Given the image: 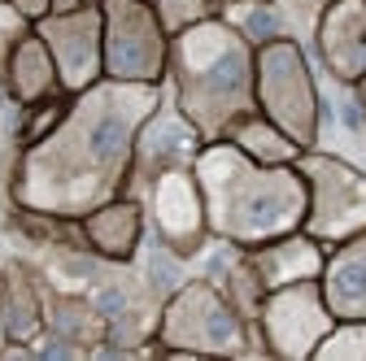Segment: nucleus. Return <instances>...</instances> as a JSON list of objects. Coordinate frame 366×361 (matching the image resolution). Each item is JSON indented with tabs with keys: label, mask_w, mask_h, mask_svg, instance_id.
Instances as JSON below:
<instances>
[{
	"label": "nucleus",
	"mask_w": 366,
	"mask_h": 361,
	"mask_svg": "<svg viewBox=\"0 0 366 361\" xmlns=\"http://www.w3.org/2000/svg\"><path fill=\"white\" fill-rule=\"evenodd\" d=\"M222 140H232L240 153H249L253 161H262V166H297V157L305 153L288 131H280L262 109H253V113H244V118H236L232 126H227V135Z\"/></svg>",
	"instance_id": "6ab92c4d"
},
{
	"label": "nucleus",
	"mask_w": 366,
	"mask_h": 361,
	"mask_svg": "<svg viewBox=\"0 0 366 361\" xmlns=\"http://www.w3.org/2000/svg\"><path fill=\"white\" fill-rule=\"evenodd\" d=\"M336 322V313L327 309V296L318 288V279L310 283H288V288H270L257 305L253 331L262 340V348L280 361H314V348Z\"/></svg>",
	"instance_id": "6e6552de"
},
{
	"label": "nucleus",
	"mask_w": 366,
	"mask_h": 361,
	"mask_svg": "<svg viewBox=\"0 0 366 361\" xmlns=\"http://www.w3.org/2000/svg\"><path fill=\"white\" fill-rule=\"evenodd\" d=\"M14 5H18L31 22H39V18H49V14H53V0H14Z\"/></svg>",
	"instance_id": "b1692460"
},
{
	"label": "nucleus",
	"mask_w": 366,
	"mask_h": 361,
	"mask_svg": "<svg viewBox=\"0 0 366 361\" xmlns=\"http://www.w3.org/2000/svg\"><path fill=\"white\" fill-rule=\"evenodd\" d=\"M153 344L170 357H240L253 344V322L214 279H183L157 309Z\"/></svg>",
	"instance_id": "20e7f679"
},
{
	"label": "nucleus",
	"mask_w": 366,
	"mask_h": 361,
	"mask_svg": "<svg viewBox=\"0 0 366 361\" xmlns=\"http://www.w3.org/2000/svg\"><path fill=\"white\" fill-rule=\"evenodd\" d=\"M192 174L218 244L253 248L305 222V178L297 166H262L232 140H205Z\"/></svg>",
	"instance_id": "f03ea898"
},
{
	"label": "nucleus",
	"mask_w": 366,
	"mask_h": 361,
	"mask_svg": "<svg viewBox=\"0 0 366 361\" xmlns=\"http://www.w3.org/2000/svg\"><path fill=\"white\" fill-rule=\"evenodd\" d=\"M105 14V78L166 83L170 31L149 0H101Z\"/></svg>",
	"instance_id": "0eeeda50"
},
{
	"label": "nucleus",
	"mask_w": 366,
	"mask_h": 361,
	"mask_svg": "<svg viewBox=\"0 0 366 361\" xmlns=\"http://www.w3.org/2000/svg\"><path fill=\"white\" fill-rule=\"evenodd\" d=\"M353 87H357V101H362V118H366V74H362Z\"/></svg>",
	"instance_id": "a878e982"
},
{
	"label": "nucleus",
	"mask_w": 366,
	"mask_h": 361,
	"mask_svg": "<svg viewBox=\"0 0 366 361\" xmlns=\"http://www.w3.org/2000/svg\"><path fill=\"white\" fill-rule=\"evenodd\" d=\"M318 288H323L327 309L336 318H362L366 322V231L327 248Z\"/></svg>",
	"instance_id": "2eb2a0df"
},
{
	"label": "nucleus",
	"mask_w": 366,
	"mask_h": 361,
	"mask_svg": "<svg viewBox=\"0 0 366 361\" xmlns=\"http://www.w3.org/2000/svg\"><path fill=\"white\" fill-rule=\"evenodd\" d=\"M66 101H70V96H53V101L26 105V109H22V126H18V148H26V144L44 140V135L57 126V118L66 113Z\"/></svg>",
	"instance_id": "4be33fe9"
},
{
	"label": "nucleus",
	"mask_w": 366,
	"mask_h": 361,
	"mask_svg": "<svg viewBox=\"0 0 366 361\" xmlns=\"http://www.w3.org/2000/svg\"><path fill=\"white\" fill-rule=\"evenodd\" d=\"M297 170L305 178V222L301 227L318 244H340L366 231V174L336 157V153H318L305 148L297 157Z\"/></svg>",
	"instance_id": "423d86ee"
},
{
	"label": "nucleus",
	"mask_w": 366,
	"mask_h": 361,
	"mask_svg": "<svg viewBox=\"0 0 366 361\" xmlns=\"http://www.w3.org/2000/svg\"><path fill=\"white\" fill-rule=\"evenodd\" d=\"M205 144V135L183 118V109L174 105V96L162 92L157 109L144 118L140 135H135V157H131V183L127 192L140 196L149 178H157L162 170H174V166H192L197 153Z\"/></svg>",
	"instance_id": "9b49d317"
},
{
	"label": "nucleus",
	"mask_w": 366,
	"mask_h": 361,
	"mask_svg": "<svg viewBox=\"0 0 366 361\" xmlns=\"http://www.w3.org/2000/svg\"><path fill=\"white\" fill-rule=\"evenodd\" d=\"M0 327L5 344H35L44 335V292L22 265L0 270Z\"/></svg>",
	"instance_id": "f3484780"
},
{
	"label": "nucleus",
	"mask_w": 366,
	"mask_h": 361,
	"mask_svg": "<svg viewBox=\"0 0 366 361\" xmlns=\"http://www.w3.org/2000/svg\"><path fill=\"white\" fill-rule=\"evenodd\" d=\"M166 83L101 78L66 101V113L44 140L18 148L9 196L26 213L79 222L131 183L135 135L157 109Z\"/></svg>",
	"instance_id": "f257e3e1"
},
{
	"label": "nucleus",
	"mask_w": 366,
	"mask_h": 361,
	"mask_svg": "<svg viewBox=\"0 0 366 361\" xmlns=\"http://www.w3.org/2000/svg\"><path fill=\"white\" fill-rule=\"evenodd\" d=\"M249 265L257 283L270 292V288H288V283H310L323 275V261H327V244H318L305 227L288 231V235H274L266 244H253L244 248Z\"/></svg>",
	"instance_id": "4468645a"
},
{
	"label": "nucleus",
	"mask_w": 366,
	"mask_h": 361,
	"mask_svg": "<svg viewBox=\"0 0 366 361\" xmlns=\"http://www.w3.org/2000/svg\"><path fill=\"white\" fill-rule=\"evenodd\" d=\"M44 331L61 335L79 348H97L109 340V322L105 313L97 309L87 292H57V296H44Z\"/></svg>",
	"instance_id": "a211bd4d"
},
{
	"label": "nucleus",
	"mask_w": 366,
	"mask_h": 361,
	"mask_svg": "<svg viewBox=\"0 0 366 361\" xmlns=\"http://www.w3.org/2000/svg\"><path fill=\"white\" fill-rule=\"evenodd\" d=\"M314 49L340 83L366 74V0H323L314 22Z\"/></svg>",
	"instance_id": "f8f14e48"
},
{
	"label": "nucleus",
	"mask_w": 366,
	"mask_h": 361,
	"mask_svg": "<svg viewBox=\"0 0 366 361\" xmlns=\"http://www.w3.org/2000/svg\"><path fill=\"white\" fill-rule=\"evenodd\" d=\"M314 361H366V322L362 318H336L332 331L318 340Z\"/></svg>",
	"instance_id": "aec40b11"
},
{
	"label": "nucleus",
	"mask_w": 366,
	"mask_h": 361,
	"mask_svg": "<svg viewBox=\"0 0 366 361\" xmlns=\"http://www.w3.org/2000/svg\"><path fill=\"white\" fill-rule=\"evenodd\" d=\"M35 35L49 44L66 96L87 92L92 83L105 78V14H101V0L39 18Z\"/></svg>",
	"instance_id": "9d476101"
},
{
	"label": "nucleus",
	"mask_w": 366,
	"mask_h": 361,
	"mask_svg": "<svg viewBox=\"0 0 366 361\" xmlns=\"http://www.w3.org/2000/svg\"><path fill=\"white\" fill-rule=\"evenodd\" d=\"M253 101L257 109L288 131L301 148H318V122H323V105H318V83L310 70L305 49L292 35L257 44L253 61Z\"/></svg>",
	"instance_id": "39448f33"
},
{
	"label": "nucleus",
	"mask_w": 366,
	"mask_h": 361,
	"mask_svg": "<svg viewBox=\"0 0 366 361\" xmlns=\"http://www.w3.org/2000/svg\"><path fill=\"white\" fill-rule=\"evenodd\" d=\"M144 227H149V213H144V200L140 196H114L105 205H97L92 213L79 218V231H83V244L92 257H101L109 265H127L135 261L144 244Z\"/></svg>",
	"instance_id": "ddd939ff"
},
{
	"label": "nucleus",
	"mask_w": 366,
	"mask_h": 361,
	"mask_svg": "<svg viewBox=\"0 0 366 361\" xmlns=\"http://www.w3.org/2000/svg\"><path fill=\"white\" fill-rule=\"evenodd\" d=\"M253 61L257 49L218 14L170 35V61H166L170 96L205 140H222L236 118L257 109Z\"/></svg>",
	"instance_id": "7ed1b4c3"
},
{
	"label": "nucleus",
	"mask_w": 366,
	"mask_h": 361,
	"mask_svg": "<svg viewBox=\"0 0 366 361\" xmlns=\"http://www.w3.org/2000/svg\"><path fill=\"white\" fill-rule=\"evenodd\" d=\"M79 5H92V0H53V14H66V9H79Z\"/></svg>",
	"instance_id": "393cba45"
},
{
	"label": "nucleus",
	"mask_w": 366,
	"mask_h": 361,
	"mask_svg": "<svg viewBox=\"0 0 366 361\" xmlns=\"http://www.w3.org/2000/svg\"><path fill=\"white\" fill-rule=\"evenodd\" d=\"M0 83H5V92H9V101L18 109L39 105V101H53V96H66L61 78H57V61L49 53V44H44L35 31L9 53V61L0 66Z\"/></svg>",
	"instance_id": "dca6fc26"
},
{
	"label": "nucleus",
	"mask_w": 366,
	"mask_h": 361,
	"mask_svg": "<svg viewBox=\"0 0 366 361\" xmlns=\"http://www.w3.org/2000/svg\"><path fill=\"white\" fill-rule=\"evenodd\" d=\"M35 31V22L14 5V0H0V66L9 61V53Z\"/></svg>",
	"instance_id": "5701e85b"
},
{
	"label": "nucleus",
	"mask_w": 366,
	"mask_h": 361,
	"mask_svg": "<svg viewBox=\"0 0 366 361\" xmlns=\"http://www.w3.org/2000/svg\"><path fill=\"white\" fill-rule=\"evenodd\" d=\"M140 200H144V213L157 231V244L170 248L174 257L192 261L214 240L209 218H205V196H201L192 166H174V170H162L157 178H149Z\"/></svg>",
	"instance_id": "1a4fd4ad"
},
{
	"label": "nucleus",
	"mask_w": 366,
	"mask_h": 361,
	"mask_svg": "<svg viewBox=\"0 0 366 361\" xmlns=\"http://www.w3.org/2000/svg\"><path fill=\"white\" fill-rule=\"evenodd\" d=\"M149 5H153V14L162 18V26L170 35L188 31V26L205 22V18H214V0H149Z\"/></svg>",
	"instance_id": "412c9836"
}]
</instances>
